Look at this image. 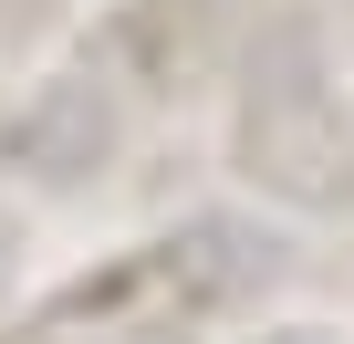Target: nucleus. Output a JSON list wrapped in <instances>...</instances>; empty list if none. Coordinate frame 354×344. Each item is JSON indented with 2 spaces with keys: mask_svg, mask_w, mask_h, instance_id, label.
I'll return each mask as SVG.
<instances>
[{
  "mask_svg": "<svg viewBox=\"0 0 354 344\" xmlns=\"http://www.w3.org/2000/svg\"><path fill=\"white\" fill-rule=\"evenodd\" d=\"M281 344H313V334H281Z\"/></svg>",
  "mask_w": 354,
  "mask_h": 344,
  "instance_id": "nucleus-2",
  "label": "nucleus"
},
{
  "mask_svg": "<svg viewBox=\"0 0 354 344\" xmlns=\"http://www.w3.org/2000/svg\"><path fill=\"white\" fill-rule=\"evenodd\" d=\"M11 146L42 167V178H84V167L115 146V115H104V94H94V84H53V94L11 125Z\"/></svg>",
  "mask_w": 354,
  "mask_h": 344,
  "instance_id": "nucleus-1",
  "label": "nucleus"
}]
</instances>
